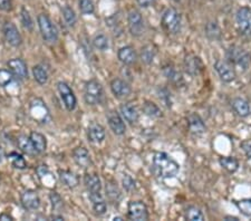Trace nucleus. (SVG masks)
Returning a JSON list of instances; mask_svg holds the SVG:
<instances>
[{
	"label": "nucleus",
	"instance_id": "obj_1",
	"mask_svg": "<svg viewBox=\"0 0 251 221\" xmlns=\"http://www.w3.org/2000/svg\"><path fill=\"white\" fill-rule=\"evenodd\" d=\"M153 167L158 175L161 178L170 179L177 175L180 171V166L164 152H157L153 156Z\"/></svg>",
	"mask_w": 251,
	"mask_h": 221
},
{
	"label": "nucleus",
	"instance_id": "obj_2",
	"mask_svg": "<svg viewBox=\"0 0 251 221\" xmlns=\"http://www.w3.org/2000/svg\"><path fill=\"white\" fill-rule=\"evenodd\" d=\"M103 98H104V91L101 83L96 79H91L86 82L84 87V99L87 105H98L103 102Z\"/></svg>",
	"mask_w": 251,
	"mask_h": 221
},
{
	"label": "nucleus",
	"instance_id": "obj_3",
	"mask_svg": "<svg viewBox=\"0 0 251 221\" xmlns=\"http://www.w3.org/2000/svg\"><path fill=\"white\" fill-rule=\"evenodd\" d=\"M161 25L167 34H179L181 31L182 27V19L180 14L175 9H173V8H169L162 15Z\"/></svg>",
	"mask_w": 251,
	"mask_h": 221
},
{
	"label": "nucleus",
	"instance_id": "obj_4",
	"mask_svg": "<svg viewBox=\"0 0 251 221\" xmlns=\"http://www.w3.org/2000/svg\"><path fill=\"white\" fill-rule=\"evenodd\" d=\"M38 27L42 37L48 44H55L58 40V30L46 14H41L37 17Z\"/></svg>",
	"mask_w": 251,
	"mask_h": 221
},
{
	"label": "nucleus",
	"instance_id": "obj_5",
	"mask_svg": "<svg viewBox=\"0 0 251 221\" xmlns=\"http://www.w3.org/2000/svg\"><path fill=\"white\" fill-rule=\"evenodd\" d=\"M127 26L130 33L134 37H139L145 33V23L141 13L137 9H132L127 15Z\"/></svg>",
	"mask_w": 251,
	"mask_h": 221
},
{
	"label": "nucleus",
	"instance_id": "obj_6",
	"mask_svg": "<svg viewBox=\"0 0 251 221\" xmlns=\"http://www.w3.org/2000/svg\"><path fill=\"white\" fill-rule=\"evenodd\" d=\"M238 30L246 37H251V9L248 7L239 8L236 14Z\"/></svg>",
	"mask_w": 251,
	"mask_h": 221
},
{
	"label": "nucleus",
	"instance_id": "obj_7",
	"mask_svg": "<svg viewBox=\"0 0 251 221\" xmlns=\"http://www.w3.org/2000/svg\"><path fill=\"white\" fill-rule=\"evenodd\" d=\"M127 216L131 220L146 221L149 220V209L143 201H130L127 206Z\"/></svg>",
	"mask_w": 251,
	"mask_h": 221
},
{
	"label": "nucleus",
	"instance_id": "obj_8",
	"mask_svg": "<svg viewBox=\"0 0 251 221\" xmlns=\"http://www.w3.org/2000/svg\"><path fill=\"white\" fill-rule=\"evenodd\" d=\"M57 90H58L59 95H61V98L64 102L65 107L68 111H74L77 105V98L76 96H75L73 90L69 87L68 84L59 82L57 84Z\"/></svg>",
	"mask_w": 251,
	"mask_h": 221
},
{
	"label": "nucleus",
	"instance_id": "obj_9",
	"mask_svg": "<svg viewBox=\"0 0 251 221\" xmlns=\"http://www.w3.org/2000/svg\"><path fill=\"white\" fill-rule=\"evenodd\" d=\"M228 59L231 64H234L236 66L241 67L244 71H247L249 68V56L240 47H231L228 50Z\"/></svg>",
	"mask_w": 251,
	"mask_h": 221
},
{
	"label": "nucleus",
	"instance_id": "obj_10",
	"mask_svg": "<svg viewBox=\"0 0 251 221\" xmlns=\"http://www.w3.org/2000/svg\"><path fill=\"white\" fill-rule=\"evenodd\" d=\"M214 70H216L222 82L231 83L236 79V71H234L232 65L226 60L218 59L214 63Z\"/></svg>",
	"mask_w": 251,
	"mask_h": 221
},
{
	"label": "nucleus",
	"instance_id": "obj_11",
	"mask_svg": "<svg viewBox=\"0 0 251 221\" xmlns=\"http://www.w3.org/2000/svg\"><path fill=\"white\" fill-rule=\"evenodd\" d=\"M3 37H5L6 42L13 47H19L23 44L22 35L19 33L18 28L16 27L15 24L7 22L2 27Z\"/></svg>",
	"mask_w": 251,
	"mask_h": 221
},
{
	"label": "nucleus",
	"instance_id": "obj_12",
	"mask_svg": "<svg viewBox=\"0 0 251 221\" xmlns=\"http://www.w3.org/2000/svg\"><path fill=\"white\" fill-rule=\"evenodd\" d=\"M111 91L116 98H125L132 93V87L124 79L114 78L111 82Z\"/></svg>",
	"mask_w": 251,
	"mask_h": 221
},
{
	"label": "nucleus",
	"instance_id": "obj_13",
	"mask_svg": "<svg viewBox=\"0 0 251 221\" xmlns=\"http://www.w3.org/2000/svg\"><path fill=\"white\" fill-rule=\"evenodd\" d=\"M21 202L26 210H37L41 207V198L35 190H26L21 196Z\"/></svg>",
	"mask_w": 251,
	"mask_h": 221
},
{
	"label": "nucleus",
	"instance_id": "obj_14",
	"mask_svg": "<svg viewBox=\"0 0 251 221\" xmlns=\"http://www.w3.org/2000/svg\"><path fill=\"white\" fill-rule=\"evenodd\" d=\"M87 138L89 141L94 144H99L106 138V132L103 125L96 122L90 123L89 128H87Z\"/></svg>",
	"mask_w": 251,
	"mask_h": 221
},
{
	"label": "nucleus",
	"instance_id": "obj_15",
	"mask_svg": "<svg viewBox=\"0 0 251 221\" xmlns=\"http://www.w3.org/2000/svg\"><path fill=\"white\" fill-rule=\"evenodd\" d=\"M107 122H109V125L111 127V130L113 131L114 134L116 135L125 134L126 125L124 123V120H123L121 114H118L117 112L115 111L110 112L109 116H107Z\"/></svg>",
	"mask_w": 251,
	"mask_h": 221
},
{
	"label": "nucleus",
	"instance_id": "obj_16",
	"mask_svg": "<svg viewBox=\"0 0 251 221\" xmlns=\"http://www.w3.org/2000/svg\"><path fill=\"white\" fill-rule=\"evenodd\" d=\"M9 71L18 79H26L28 77V70L26 63L22 58H13L7 63Z\"/></svg>",
	"mask_w": 251,
	"mask_h": 221
},
{
	"label": "nucleus",
	"instance_id": "obj_17",
	"mask_svg": "<svg viewBox=\"0 0 251 221\" xmlns=\"http://www.w3.org/2000/svg\"><path fill=\"white\" fill-rule=\"evenodd\" d=\"M119 113H121L123 120H125L126 122H129L130 124L137 123L139 118L137 107L132 102L122 104L121 107H119Z\"/></svg>",
	"mask_w": 251,
	"mask_h": 221
},
{
	"label": "nucleus",
	"instance_id": "obj_18",
	"mask_svg": "<svg viewBox=\"0 0 251 221\" xmlns=\"http://www.w3.org/2000/svg\"><path fill=\"white\" fill-rule=\"evenodd\" d=\"M184 68L186 73L191 76L200 75L203 71V63L198 56L189 55L184 59Z\"/></svg>",
	"mask_w": 251,
	"mask_h": 221
},
{
	"label": "nucleus",
	"instance_id": "obj_19",
	"mask_svg": "<svg viewBox=\"0 0 251 221\" xmlns=\"http://www.w3.org/2000/svg\"><path fill=\"white\" fill-rule=\"evenodd\" d=\"M73 160L75 161V163L82 169H87L91 166V158L90 152L84 147H78L76 148H74Z\"/></svg>",
	"mask_w": 251,
	"mask_h": 221
},
{
	"label": "nucleus",
	"instance_id": "obj_20",
	"mask_svg": "<svg viewBox=\"0 0 251 221\" xmlns=\"http://www.w3.org/2000/svg\"><path fill=\"white\" fill-rule=\"evenodd\" d=\"M117 57L124 65H133L137 62V55L132 46H123L117 51Z\"/></svg>",
	"mask_w": 251,
	"mask_h": 221
},
{
	"label": "nucleus",
	"instance_id": "obj_21",
	"mask_svg": "<svg viewBox=\"0 0 251 221\" xmlns=\"http://www.w3.org/2000/svg\"><path fill=\"white\" fill-rule=\"evenodd\" d=\"M188 126L191 133L195 135H201L205 132V125L200 115L197 113H191L188 116Z\"/></svg>",
	"mask_w": 251,
	"mask_h": 221
},
{
	"label": "nucleus",
	"instance_id": "obj_22",
	"mask_svg": "<svg viewBox=\"0 0 251 221\" xmlns=\"http://www.w3.org/2000/svg\"><path fill=\"white\" fill-rule=\"evenodd\" d=\"M84 184L89 194H96L102 191V181L96 173H86L84 176Z\"/></svg>",
	"mask_w": 251,
	"mask_h": 221
},
{
	"label": "nucleus",
	"instance_id": "obj_23",
	"mask_svg": "<svg viewBox=\"0 0 251 221\" xmlns=\"http://www.w3.org/2000/svg\"><path fill=\"white\" fill-rule=\"evenodd\" d=\"M231 105H232L234 113L240 116V118H247L251 113L249 102L242 98H233L232 102H231Z\"/></svg>",
	"mask_w": 251,
	"mask_h": 221
},
{
	"label": "nucleus",
	"instance_id": "obj_24",
	"mask_svg": "<svg viewBox=\"0 0 251 221\" xmlns=\"http://www.w3.org/2000/svg\"><path fill=\"white\" fill-rule=\"evenodd\" d=\"M58 176L61 182L64 184V186L69 188V189H74L76 188L79 184V179L78 176L71 172L69 170H59L58 171Z\"/></svg>",
	"mask_w": 251,
	"mask_h": 221
},
{
	"label": "nucleus",
	"instance_id": "obj_25",
	"mask_svg": "<svg viewBox=\"0 0 251 221\" xmlns=\"http://www.w3.org/2000/svg\"><path fill=\"white\" fill-rule=\"evenodd\" d=\"M29 139L31 141V144L37 153H43L47 148V140L45 136L38 132H31L29 134Z\"/></svg>",
	"mask_w": 251,
	"mask_h": 221
},
{
	"label": "nucleus",
	"instance_id": "obj_26",
	"mask_svg": "<svg viewBox=\"0 0 251 221\" xmlns=\"http://www.w3.org/2000/svg\"><path fill=\"white\" fill-rule=\"evenodd\" d=\"M219 163L222 169H225L229 173H234L239 169V162L237 159L232 158V156H222L219 160Z\"/></svg>",
	"mask_w": 251,
	"mask_h": 221
},
{
	"label": "nucleus",
	"instance_id": "obj_27",
	"mask_svg": "<svg viewBox=\"0 0 251 221\" xmlns=\"http://www.w3.org/2000/svg\"><path fill=\"white\" fill-rule=\"evenodd\" d=\"M17 146L23 152V153H26L28 155H34L37 153V152L35 151L33 144H31L29 136H26V135L19 136L17 139Z\"/></svg>",
	"mask_w": 251,
	"mask_h": 221
},
{
	"label": "nucleus",
	"instance_id": "obj_28",
	"mask_svg": "<svg viewBox=\"0 0 251 221\" xmlns=\"http://www.w3.org/2000/svg\"><path fill=\"white\" fill-rule=\"evenodd\" d=\"M143 112H144L145 115L152 119H159L162 116L161 108L155 103L151 102V100H145L144 104H143Z\"/></svg>",
	"mask_w": 251,
	"mask_h": 221
},
{
	"label": "nucleus",
	"instance_id": "obj_29",
	"mask_svg": "<svg viewBox=\"0 0 251 221\" xmlns=\"http://www.w3.org/2000/svg\"><path fill=\"white\" fill-rule=\"evenodd\" d=\"M30 112H31V115L34 116V119H37V120L45 119L46 121V119L48 118V110H47L46 105H44L42 100H41V104H37V102H36V105L35 103H31Z\"/></svg>",
	"mask_w": 251,
	"mask_h": 221
},
{
	"label": "nucleus",
	"instance_id": "obj_30",
	"mask_svg": "<svg viewBox=\"0 0 251 221\" xmlns=\"http://www.w3.org/2000/svg\"><path fill=\"white\" fill-rule=\"evenodd\" d=\"M33 75L36 82L41 85L48 82V73L42 65H36L33 67Z\"/></svg>",
	"mask_w": 251,
	"mask_h": 221
},
{
	"label": "nucleus",
	"instance_id": "obj_31",
	"mask_svg": "<svg viewBox=\"0 0 251 221\" xmlns=\"http://www.w3.org/2000/svg\"><path fill=\"white\" fill-rule=\"evenodd\" d=\"M157 55V48H155L154 45H146L142 48L141 51V58L142 62H144L145 64H151L153 62V59Z\"/></svg>",
	"mask_w": 251,
	"mask_h": 221
},
{
	"label": "nucleus",
	"instance_id": "obj_32",
	"mask_svg": "<svg viewBox=\"0 0 251 221\" xmlns=\"http://www.w3.org/2000/svg\"><path fill=\"white\" fill-rule=\"evenodd\" d=\"M63 17L64 20H65V23L68 25L69 27H74L76 25L77 23V16L75 14L74 9L69 6H65L63 8Z\"/></svg>",
	"mask_w": 251,
	"mask_h": 221
},
{
	"label": "nucleus",
	"instance_id": "obj_33",
	"mask_svg": "<svg viewBox=\"0 0 251 221\" xmlns=\"http://www.w3.org/2000/svg\"><path fill=\"white\" fill-rule=\"evenodd\" d=\"M185 219L190 221H203L205 220V215H203V212L199 208L191 206L186 209Z\"/></svg>",
	"mask_w": 251,
	"mask_h": 221
},
{
	"label": "nucleus",
	"instance_id": "obj_34",
	"mask_svg": "<svg viewBox=\"0 0 251 221\" xmlns=\"http://www.w3.org/2000/svg\"><path fill=\"white\" fill-rule=\"evenodd\" d=\"M8 159L11 161L13 167L16 169H19V170H23V169H26L27 167L26 160L23 159V155L18 154L17 152H11V153L8 155Z\"/></svg>",
	"mask_w": 251,
	"mask_h": 221
},
{
	"label": "nucleus",
	"instance_id": "obj_35",
	"mask_svg": "<svg viewBox=\"0 0 251 221\" xmlns=\"http://www.w3.org/2000/svg\"><path fill=\"white\" fill-rule=\"evenodd\" d=\"M93 45L98 50H102V51L107 50V49H109V47H110L109 38H107L106 36L103 35V34L96 35L94 37V39H93Z\"/></svg>",
	"mask_w": 251,
	"mask_h": 221
},
{
	"label": "nucleus",
	"instance_id": "obj_36",
	"mask_svg": "<svg viewBox=\"0 0 251 221\" xmlns=\"http://www.w3.org/2000/svg\"><path fill=\"white\" fill-rule=\"evenodd\" d=\"M106 195L111 200L117 201L121 198V191L115 182H109L106 184Z\"/></svg>",
	"mask_w": 251,
	"mask_h": 221
},
{
	"label": "nucleus",
	"instance_id": "obj_37",
	"mask_svg": "<svg viewBox=\"0 0 251 221\" xmlns=\"http://www.w3.org/2000/svg\"><path fill=\"white\" fill-rule=\"evenodd\" d=\"M78 7L83 15H91L95 11L93 0H78Z\"/></svg>",
	"mask_w": 251,
	"mask_h": 221
},
{
	"label": "nucleus",
	"instance_id": "obj_38",
	"mask_svg": "<svg viewBox=\"0 0 251 221\" xmlns=\"http://www.w3.org/2000/svg\"><path fill=\"white\" fill-rule=\"evenodd\" d=\"M21 22L23 24V26L25 29L27 30H33L34 29V22H33V18H31L30 14L28 13L27 9L25 8H23L22 9V13H21Z\"/></svg>",
	"mask_w": 251,
	"mask_h": 221
},
{
	"label": "nucleus",
	"instance_id": "obj_39",
	"mask_svg": "<svg viewBox=\"0 0 251 221\" xmlns=\"http://www.w3.org/2000/svg\"><path fill=\"white\" fill-rule=\"evenodd\" d=\"M237 208L242 215L251 217V199H244L237 202Z\"/></svg>",
	"mask_w": 251,
	"mask_h": 221
},
{
	"label": "nucleus",
	"instance_id": "obj_40",
	"mask_svg": "<svg viewBox=\"0 0 251 221\" xmlns=\"http://www.w3.org/2000/svg\"><path fill=\"white\" fill-rule=\"evenodd\" d=\"M15 76L9 70H0V86L6 87L13 82Z\"/></svg>",
	"mask_w": 251,
	"mask_h": 221
},
{
	"label": "nucleus",
	"instance_id": "obj_41",
	"mask_svg": "<svg viewBox=\"0 0 251 221\" xmlns=\"http://www.w3.org/2000/svg\"><path fill=\"white\" fill-rule=\"evenodd\" d=\"M206 35L211 39H217L220 37V28L217 25V23H209L205 28Z\"/></svg>",
	"mask_w": 251,
	"mask_h": 221
},
{
	"label": "nucleus",
	"instance_id": "obj_42",
	"mask_svg": "<svg viewBox=\"0 0 251 221\" xmlns=\"http://www.w3.org/2000/svg\"><path fill=\"white\" fill-rule=\"evenodd\" d=\"M91 204H93V210L96 216L101 217V216H104L106 214L107 206H106V202L104 199L95 201V202H91Z\"/></svg>",
	"mask_w": 251,
	"mask_h": 221
},
{
	"label": "nucleus",
	"instance_id": "obj_43",
	"mask_svg": "<svg viewBox=\"0 0 251 221\" xmlns=\"http://www.w3.org/2000/svg\"><path fill=\"white\" fill-rule=\"evenodd\" d=\"M49 199L51 201V204H53L54 209H61L63 207V199L61 198V196L56 192H51L49 195Z\"/></svg>",
	"mask_w": 251,
	"mask_h": 221
},
{
	"label": "nucleus",
	"instance_id": "obj_44",
	"mask_svg": "<svg viewBox=\"0 0 251 221\" xmlns=\"http://www.w3.org/2000/svg\"><path fill=\"white\" fill-rule=\"evenodd\" d=\"M123 186H124L127 191H132L135 189V181L131 176L125 175L123 178Z\"/></svg>",
	"mask_w": 251,
	"mask_h": 221
},
{
	"label": "nucleus",
	"instance_id": "obj_45",
	"mask_svg": "<svg viewBox=\"0 0 251 221\" xmlns=\"http://www.w3.org/2000/svg\"><path fill=\"white\" fill-rule=\"evenodd\" d=\"M11 8H13L11 0H0V10L10 11Z\"/></svg>",
	"mask_w": 251,
	"mask_h": 221
},
{
	"label": "nucleus",
	"instance_id": "obj_46",
	"mask_svg": "<svg viewBox=\"0 0 251 221\" xmlns=\"http://www.w3.org/2000/svg\"><path fill=\"white\" fill-rule=\"evenodd\" d=\"M240 147L242 148V151L245 152V154L247 155V158L251 159V143L250 142H242L240 144Z\"/></svg>",
	"mask_w": 251,
	"mask_h": 221
},
{
	"label": "nucleus",
	"instance_id": "obj_47",
	"mask_svg": "<svg viewBox=\"0 0 251 221\" xmlns=\"http://www.w3.org/2000/svg\"><path fill=\"white\" fill-rule=\"evenodd\" d=\"M139 7L142 8H149L154 3V0H137Z\"/></svg>",
	"mask_w": 251,
	"mask_h": 221
},
{
	"label": "nucleus",
	"instance_id": "obj_48",
	"mask_svg": "<svg viewBox=\"0 0 251 221\" xmlns=\"http://www.w3.org/2000/svg\"><path fill=\"white\" fill-rule=\"evenodd\" d=\"M0 220H5V221H13L14 220V218L13 217H11L10 215H8V214H1L0 215Z\"/></svg>",
	"mask_w": 251,
	"mask_h": 221
},
{
	"label": "nucleus",
	"instance_id": "obj_49",
	"mask_svg": "<svg viewBox=\"0 0 251 221\" xmlns=\"http://www.w3.org/2000/svg\"><path fill=\"white\" fill-rule=\"evenodd\" d=\"M225 220H227V221H238L239 219L237 218V217H231V216H227V217H225Z\"/></svg>",
	"mask_w": 251,
	"mask_h": 221
},
{
	"label": "nucleus",
	"instance_id": "obj_50",
	"mask_svg": "<svg viewBox=\"0 0 251 221\" xmlns=\"http://www.w3.org/2000/svg\"><path fill=\"white\" fill-rule=\"evenodd\" d=\"M50 219H53V220H64V217L63 216H56V215H54V216L50 217Z\"/></svg>",
	"mask_w": 251,
	"mask_h": 221
},
{
	"label": "nucleus",
	"instance_id": "obj_51",
	"mask_svg": "<svg viewBox=\"0 0 251 221\" xmlns=\"http://www.w3.org/2000/svg\"><path fill=\"white\" fill-rule=\"evenodd\" d=\"M3 156H5V152H3V148L0 147V162H2Z\"/></svg>",
	"mask_w": 251,
	"mask_h": 221
},
{
	"label": "nucleus",
	"instance_id": "obj_52",
	"mask_svg": "<svg viewBox=\"0 0 251 221\" xmlns=\"http://www.w3.org/2000/svg\"><path fill=\"white\" fill-rule=\"evenodd\" d=\"M113 220H115V221H116V220H123V218H122V217H115Z\"/></svg>",
	"mask_w": 251,
	"mask_h": 221
},
{
	"label": "nucleus",
	"instance_id": "obj_53",
	"mask_svg": "<svg viewBox=\"0 0 251 221\" xmlns=\"http://www.w3.org/2000/svg\"><path fill=\"white\" fill-rule=\"evenodd\" d=\"M173 1H175V2H179V1H181V0H173Z\"/></svg>",
	"mask_w": 251,
	"mask_h": 221
}]
</instances>
